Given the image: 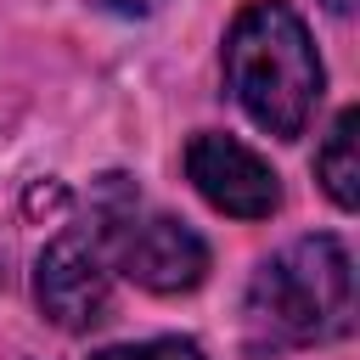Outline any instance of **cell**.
<instances>
[{
    "instance_id": "1",
    "label": "cell",
    "mask_w": 360,
    "mask_h": 360,
    "mask_svg": "<svg viewBox=\"0 0 360 360\" xmlns=\"http://www.w3.org/2000/svg\"><path fill=\"white\" fill-rule=\"evenodd\" d=\"M225 79H231L242 112L276 141L304 135V124L321 101V84H326L315 39L287 0H253L236 11L231 34H225Z\"/></svg>"
},
{
    "instance_id": "2",
    "label": "cell",
    "mask_w": 360,
    "mask_h": 360,
    "mask_svg": "<svg viewBox=\"0 0 360 360\" xmlns=\"http://www.w3.org/2000/svg\"><path fill=\"white\" fill-rule=\"evenodd\" d=\"M248 326L264 343L304 349L354 326V259L338 236H298L248 281Z\"/></svg>"
},
{
    "instance_id": "3",
    "label": "cell",
    "mask_w": 360,
    "mask_h": 360,
    "mask_svg": "<svg viewBox=\"0 0 360 360\" xmlns=\"http://www.w3.org/2000/svg\"><path fill=\"white\" fill-rule=\"evenodd\" d=\"M90 242L101 248L107 270H124L146 292H191L208 276V242L191 225H180L174 214L152 208L118 174H107V186L96 197Z\"/></svg>"
},
{
    "instance_id": "4",
    "label": "cell",
    "mask_w": 360,
    "mask_h": 360,
    "mask_svg": "<svg viewBox=\"0 0 360 360\" xmlns=\"http://www.w3.org/2000/svg\"><path fill=\"white\" fill-rule=\"evenodd\" d=\"M186 174L202 191V202L219 208V214H231V219H270L276 202H281L276 169L253 146H242L236 135H214V129L208 135H191Z\"/></svg>"
},
{
    "instance_id": "5",
    "label": "cell",
    "mask_w": 360,
    "mask_h": 360,
    "mask_svg": "<svg viewBox=\"0 0 360 360\" xmlns=\"http://www.w3.org/2000/svg\"><path fill=\"white\" fill-rule=\"evenodd\" d=\"M34 298L39 309L62 326V332H84L96 321H107L112 304V281H107V259L84 231H62L39 264H34Z\"/></svg>"
},
{
    "instance_id": "6",
    "label": "cell",
    "mask_w": 360,
    "mask_h": 360,
    "mask_svg": "<svg viewBox=\"0 0 360 360\" xmlns=\"http://www.w3.org/2000/svg\"><path fill=\"white\" fill-rule=\"evenodd\" d=\"M354 129H360V112L349 107V112H338V124L326 129V141H321V152H315V174H321V186H326V197H332L338 208H354V197H360Z\"/></svg>"
},
{
    "instance_id": "7",
    "label": "cell",
    "mask_w": 360,
    "mask_h": 360,
    "mask_svg": "<svg viewBox=\"0 0 360 360\" xmlns=\"http://www.w3.org/2000/svg\"><path fill=\"white\" fill-rule=\"evenodd\" d=\"M96 360H208L191 338H146V343H118V349H101Z\"/></svg>"
},
{
    "instance_id": "8",
    "label": "cell",
    "mask_w": 360,
    "mask_h": 360,
    "mask_svg": "<svg viewBox=\"0 0 360 360\" xmlns=\"http://www.w3.org/2000/svg\"><path fill=\"white\" fill-rule=\"evenodd\" d=\"M96 6H107V11H118V17H146L158 0H96Z\"/></svg>"
},
{
    "instance_id": "9",
    "label": "cell",
    "mask_w": 360,
    "mask_h": 360,
    "mask_svg": "<svg viewBox=\"0 0 360 360\" xmlns=\"http://www.w3.org/2000/svg\"><path fill=\"white\" fill-rule=\"evenodd\" d=\"M326 6H332V11H338V17H343V11H349V6H354V0H326Z\"/></svg>"
}]
</instances>
